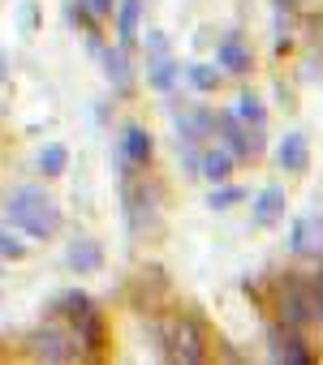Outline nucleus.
<instances>
[{"label": "nucleus", "mask_w": 323, "mask_h": 365, "mask_svg": "<svg viewBox=\"0 0 323 365\" xmlns=\"http://www.w3.org/2000/svg\"><path fill=\"white\" fill-rule=\"evenodd\" d=\"M39 163H48V176H56V172L65 168V150H61V146H48V150L39 155Z\"/></svg>", "instance_id": "nucleus-5"}, {"label": "nucleus", "mask_w": 323, "mask_h": 365, "mask_svg": "<svg viewBox=\"0 0 323 365\" xmlns=\"http://www.w3.org/2000/svg\"><path fill=\"white\" fill-rule=\"evenodd\" d=\"M280 163L293 168V172L306 168V142H302V133H289V138L280 142Z\"/></svg>", "instance_id": "nucleus-1"}, {"label": "nucleus", "mask_w": 323, "mask_h": 365, "mask_svg": "<svg viewBox=\"0 0 323 365\" xmlns=\"http://www.w3.org/2000/svg\"><path fill=\"white\" fill-rule=\"evenodd\" d=\"M233 198H242V190H224V194H212V207L216 211H229V202Z\"/></svg>", "instance_id": "nucleus-7"}, {"label": "nucleus", "mask_w": 323, "mask_h": 365, "mask_svg": "<svg viewBox=\"0 0 323 365\" xmlns=\"http://www.w3.org/2000/svg\"><path fill=\"white\" fill-rule=\"evenodd\" d=\"M203 172H207L212 180H224V176H229V155H224V150H220V155L207 150V155H203Z\"/></svg>", "instance_id": "nucleus-4"}, {"label": "nucleus", "mask_w": 323, "mask_h": 365, "mask_svg": "<svg viewBox=\"0 0 323 365\" xmlns=\"http://www.w3.org/2000/svg\"><path fill=\"white\" fill-rule=\"evenodd\" d=\"M280 202H284V194H280V190H267V194L259 198V224L280 220V215H284V207H280Z\"/></svg>", "instance_id": "nucleus-2"}, {"label": "nucleus", "mask_w": 323, "mask_h": 365, "mask_svg": "<svg viewBox=\"0 0 323 365\" xmlns=\"http://www.w3.org/2000/svg\"><path fill=\"white\" fill-rule=\"evenodd\" d=\"M216 56H220V61H224L233 73H242V69H246V52L237 48V39H224V43L216 48Z\"/></svg>", "instance_id": "nucleus-3"}, {"label": "nucleus", "mask_w": 323, "mask_h": 365, "mask_svg": "<svg viewBox=\"0 0 323 365\" xmlns=\"http://www.w3.org/2000/svg\"><path fill=\"white\" fill-rule=\"evenodd\" d=\"M134 22H138V0H129V5H125V14H121V26H125V35H134Z\"/></svg>", "instance_id": "nucleus-6"}]
</instances>
